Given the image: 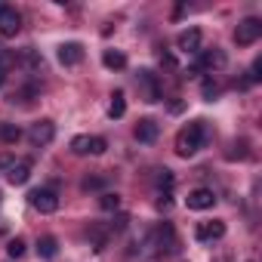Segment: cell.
<instances>
[{"label": "cell", "instance_id": "25", "mask_svg": "<svg viewBox=\"0 0 262 262\" xmlns=\"http://www.w3.org/2000/svg\"><path fill=\"white\" fill-rule=\"evenodd\" d=\"M173 182H176V179H173V173H170V170H161V173H158V185H161V188H167V191H170V188H173Z\"/></svg>", "mask_w": 262, "mask_h": 262}, {"label": "cell", "instance_id": "29", "mask_svg": "<svg viewBox=\"0 0 262 262\" xmlns=\"http://www.w3.org/2000/svg\"><path fill=\"white\" fill-rule=\"evenodd\" d=\"M13 164H16V158H13V155H0V170H10Z\"/></svg>", "mask_w": 262, "mask_h": 262}, {"label": "cell", "instance_id": "22", "mask_svg": "<svg viewBox=\"0 0 262 262\" xmlns=\"http://www.w3.org/2000/svg\"><path fill=\"white\" fill-rule=\"evenodd\" d=\"M71 151L74 155H90V136H74L71 139Z\"/></svg>", "mask_w": 262, "mask_h": 262}, {"label": "cell", "instance_id": "20", "mask_svg": "<svg viewBox=\"0 0 262 262\" xmlns=\"http://www.w3.org/2000/svg\"><path fill=\"white\" fill-rule=\"evenodd\" d=\"M99 207H102L105 213H117V207H120V194H114V191H105V194L99 198Z\"/></svg>", "mask_w": 262, "mask_h": 262}, {"label": "cell", "instance_id": "6", "mask_svg": "<svg viewBox=\"0 0 262 262\" xmlns=\"http://www.w3.org/2000/svg\"><path fill=\"white\" fill-rule=\"evenodd\" d=\"M28 204L37 210V213H56L59 210V194L53 188H34L28 194Z\"/></svg>", "mask_w": 262, "mask_h": 262}, {"label": "cell", "instance_id": "15", "mask_svg": "<svg viewBox=\"0 0 262 262\" xmlns=\"http://www.w3.org/2000/svg\"><path fill=\"white\" fill-rule=\"evenodd\" d=\"M102 65L111 68V71H120V68H126V56L120 50H105L102 53Z\"/></svg>", "mask_w": 262, "mask_h": 262}, {"label": "cell", "instance_id": "27", "mask_svg": "<svg viewBox=\"0 0 262 262\" xmlns=\"http://www.w3.org/2000/svg\"><path fill=\"white\" fill-rule=\"evenodd\" d=\"M126 222H129V216H126V213H117V216L111 219V231H123Z\"/></svg>", "mask_w": 262, "mask_h": 262}, {"label": "cell", "instance_id": "8", "mask_svg": "<svg viewBox=\"0 0 262 262\" xmlns=\"http://www.w3.org/2000/svg\"><path fill=\"white\" fill-rule=\"evenodd\" d=\"M28 139H31V145H34V148L50 145V142L56 139V123H53V120H37V123H31Z\"/></svg>", "mask_w": 262, "mask_h": 262}, {"label": "cell", "instance_id": "19", "mask_svg": "<svg viewBox=\"0 0 262 262\" xmlns=\"http://www.w3.org/2000/svg\"><path fill=\"white\" fill-rule=\"evenodd\" d=\"M16 68V56L13 53H7V50H0V86L7 83V74Z\"/></svg>", "mask_w": 262, "mask_h": 262}, {"label": "cell", "instance_id": "12", "mask_svg": "<svg viewBox=\"0 0 262 262\" xmlns=\"http://www.w3.org/2000/svg\"><path fill=\"white\" fill-rule=\"evenodd\" d=\"M185 204H188V210H213L216 194H213L210 188H194V191H188Z\"/></svg>", "mask_w": 262, "mask_h": 262}, {"label": "cell", "instance_id": "1", "mask_svg": "<svg viewBox=\"0 0 262 262\" xmlns=\"http://www.w3.org/2000/svg\"><path fill=\"white\" fill-rule=\"evenodd\" d=\"M204 145H207V123L204 120H194V123L182 126L179 133H176V155L179 158H191Z\"/></svg>", "mask_w": 262, "mask_h": 262}, {"label": "cell", "instance_id": "3", "mask_svg": "<svg viewBox=\"0 0 262 262\" xmlns=\"http://www.w3.org/2000/svg\"><path fill=\"white\" fill-rule=\"evenodd\" d=\"M155 247H158V253L164 256V253H179V237H176V228L170 225V222H161L158 228H155Z\"/></svg>", "mask_w": 262, "mask_h": 262}, {"label": "cell", "instance_id": "9", "mask_svg": "<svg viewBox=\"0 0 262 262\" xmlns=\"http://www.w3.org/2000/svg\"><path fill=\"white\" fill-rule=\"evenodd\" d=\"M201 43H204V34L198 28H185L179 37H176V50L185 53V56H198L201 53Z\"/></svg>", "mask_w": 262, "mask_h": 262}, {"label": "cell", "instance_id": "28", "mask_svg": "<svg viewBox=\"0 0 262 262\" xmlns=\"http://www.w3.org/2000/svg\"><path fill=\"white\" fill-rule=\"evenodd\" d=\"M173 207V201H170V191L167 194H158V210H170Z\"/></svg>", "mask_w": 262, "mask_h": 262}, {"label": "cell", "instance_id": "7", "mask_svg": "<svg viewBox=\"0 0 262 262\" xmlns=\"http://www.w3.org/2000/svg\"><path fill=\"white\" fill-rule=\"evenodd\" d=\"M22 31V16L16 7L0 4V37H16Z\"/></svg>", "mask_w": 262, "mask_h": 262}, {"label": "cell", "instance_id": "16", "mask_svg": "<svg viewBox=\"0 0 262 262\" xmlns=\"http://www.w3.org/2000/svg\"><path fill=\"white\" fill-rule=\"evenodd\" d=\"M126 114V99H123V93L117 90V93H111V102H108V117L111 120H117V117H123Z\"/></svg>", "mask_w": 262, "mask_h": 262}, {"label": "cell", "instance_id": "13", "mask_svg": "<svg viewBox=\"0 0 262 262\" xmlns=\"http://www.w3.org/2000/svg\"><path fill=\"white\" fill-rule=\"evenodd\" d=\"M225 234V222L222 219H213V222H198V228H194V237L198 241H219Z\"/></svg>", "mask_w": 262, "mask_h": 262}, {"label": "cell", "instance_id": "2", "mask_svg": "<svg viewBox=\"0 0 262 262\" xmlns=\"http://www.w3.org/2000/svg\"><path fill=\"white\" fill-rule=\"evenodd\" d=\"M136 83H139V93H142V99H145L148 105L161 102V96H164V86H161V77H158L155 71L142 68V71L136 74Z\"/></svg>", "mask_w": 262, "mask_h": 262}, {"label": "cell", "instance_id": "11", "mask_svg": "<svg viewBox=\"0 0 262 262\" xmlns=\"http://www.w3.org/2000/svg\"><path fill=\"white\" fill-rule=\"evenodd\" d=\"M31 179V161L28 158H16V164L7 170V182L10 185H25Z\"/></svg>", "mask_w": 262, "mask_h": 262}, {"label": "cell", "instance_id": "21", "mask_svg": "<svg viewBox=\"0 0 262 262\" xmlns=\"http://www.w3.org/2000/svg\"><path fill=\"white\" fill-rule=\"evenodd\" d=\"M7 253H10V259H22V256H25V241H22V237H13V241L7 244Z\"/></svg>", "mask_w": 262, "mask_h": 262}, {"label": "cell", "instance_id": "26", "mask_svg": "<svg viewBox=\"0 0 262 262\" xmlns=\"http://www.w3.org/2000/svg\"><path fill=\"white\" fill-rule=\"evenodd\" d=\"M105 185V179H99V176H90V179H83V191H96V188H102Z\"/></svg>", "mask_w": 262, "mask_h": 262}, {"label": "cell", "instance_id": "5", "mask_svg": "<svg viewBox=\"0 0 262 262\" xmlns=\"http://www.w3.org/2000/svg\"><path fill=\"white\" fill-rule=\"evenodd\" d=\"M225 53L219 50V47H213V50H201L198 53V62L191 65V71H222L225 68Z\"/></svg>", "mask_w": 262, "mask_h": 262}, {"label": "cell", "instance_id": "23", "mask_svg": "<svg viewBox=\"0 0 262 262\" xmlns=\"http://www.w3.org/2000/svg\"><path fill=\"white\" fill-rule=\"evenodd\" d=\"M105 148H108V142L102 136H90V155H105Z\"/></svg>", "mask_w": 262, "mask_h": 262}, {"label": "cell", "instance_id": "10", "mask_svg": "<svg viewBox=\"0 0 262 262\" xmlns=\"http://www.w3.org/2000/svg\"><path fill=\"white\" fill-rule=\"evenodd\" d=\"M59 62L65 65V68H74V65H80L83 62V47L77 43V40H68V43H62L59 47Z\"/></svg>", "mask_w": 262, "mask_h": 262}, {"label": "cell", "instance_id": "4", "mask_svg": "<svg viewBox=\"0 0 262 262\" xmlns=\"http://www.w3.org/2000/svg\"><path fill=\"white\" fill-rule=\"evenodd\" d=\"M259 37H262V22H259V19H244V22H237V28H234V43H237V47H253Z\"/></svg>", "mask_w": 262, "mask_h": 262}, {"label": "cell", "instance_id": "24", "mask_svg": "<svg viewBox=\"0 0 262 262\" xmlns=\"http://www.w3.org/2000/svg\"><path fill=\"white\" fill-rule=\"evenodd\" d=\"M219 96V83H213V80H204V99L207 102H213Z\"/></svg>", "mask_w": 262, "mask_h": 262}, {"label": "cell", "instance_id": "17", "mask_svg": "<svg viewBox=\"0 0 262 262\" xmlns=\"http://www.w3.org/2000/svg\"><path fill=\"white\" fill-rule=\"evenodd\" d=\"M37 253H40L43 259H56V253H59V241H56L53 234H43V237L37 241Z\"/></svg>", "mask_w": 262, "mask_h": 262}, {"label": "cell", "instance_id": "18", "mask_svg": "<svg viewBox=\"0 0 262 262\" xmlns=\"http://www.w3.org/2000/svg\"><path fill=\"white\" fill-rule=\"evenodd\" d=\"M0 139H4L7 145H16L22 139V129L16 123H0Z\"/></svg>", "mask_w": 262, "mask_h": 262}, {"label": "cell", "instance_id": "14", "mask_svg": "<svg viewBox=\"0 0 262 262\" xmlns=\"http://www.w3.org/2000/svg\"><path fill=\"white\" fill-rule=\"evenodd\" d=\"M158 133H161V126H158V120H151V117H142V120L136 123V129H133V136H136L139 142H145V145H151V142L158 139Z\"/></svg>", "mask_w": 262, "mask_h": 262}]
</instances>
